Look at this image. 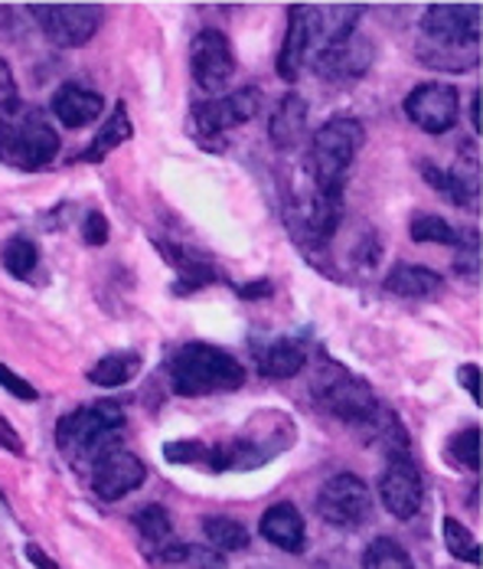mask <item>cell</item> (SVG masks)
Instances as JSON below:
<instances>
[{
    "instance_id": "1",
    "label": "cell",
    "mask_w": 483,
    "mask_h": 569,
    "mask_svg": "<svg viewBox=\"0 0 483 569\" xmlns=\"http://www.w3.org/2000/svg\"><path fill=\"white\" fill-rule=\"evenodd\" d=\"M363 144H366V131H363L360 118L333 114L330 121H323L311 138V148H308L311 190L321 197L343 200L346 177H350V168H353Z\"/></svg>"
},
{
    "instance_id": "2",
    "label": "cell",
    "mask_w": 483,
    "mask_h": 569,
    "mask_svg": "<svg viewBox=\"0 0 483 569\" xmlns=\"http://www.w3.org/2000/svg\"><path fill=\"white\" fill-rule=\"evenodd\" d=\"M59 154V134L47 114L23 99H10L0 109V164L17 171H40Z\"/></svg>"
},
{
    "instance_id": "3",
    "label": "cell",
    "mask_w": 483,
    "mask_h": 569,
    "mask_svg": "<svg viewBox=\"0 0 483 569\" xmlns=\"http://www.w3.org/2000/svg\"><path fill=\"white\" fill-rule=\"evenodd\" d=\"M481 7L474 3H431L422 17V37L429 40L431 62L451 72H464L477 62Z\"/></svg>"
},
{
    "instance_id": "4",
    "label": "cell",
    "mask_w": 483,
    "mask_h": 569,
    "mask_svg": "<svg viewBox=\"0 0 483 569\" xmlns=\"http://www.w3.org/2000/svg\"><path fill=\"white\" fill-rule=\"evenodd\" d=\"M124 429V409L118 402H92L79 406L56 426V446L69 456V461L82 471L92 468L95 458L121 446Z\"/></svg>"
},
{
    "instance_id": "5",
    "label": "cell",
    "mask_w": 483,
    "mask_h": 569,
    "mask_svg": "<svg viewBox=\"0 0 483 569\" xmlns=\"http://www.w3.org/2000/svg\"><path fill=\"white\" fill-rule=\"evenodd\" d=\"M245 383V367L222 347L187 343L170 357V387L177 397H213L232 393Z\"/></svg>"
},
{
    "instance_id": "6",
    "label": "cell",
    "mask_w": 483,
    "mask_h": 569,
    "mask_svg": "<svg viewBox=\"0 0 483 569\" xmlns=\"http://www.w3.org/2000/svg\"><path fill=\"white\" fill-rule=\"evenodd\" d=\"M262 109V92L255 86L207 99L200 106H193L190 112V134L207 148V151H222L225 148V134L239 124H249Z\"/></svg>"
},
{
    "instance_id": "7",
    "label": "cell",
    "mask_w": 483,
    "mask_h": 569,
    "mask_svg": "<svg viewBox=\"0 0 483 569\" xmlns=\"http://www.w3.org/2000/svg\"><path fill=\"white\" fill-rule=\"evenodd\" d=\"M318 399H321V406L330 416H336V419H343L350 426L376 422L379 402L376 393L370 390V383L346 373L336 363H326V373L318 380Z\"/></svg>"
},
{
    "instance_id": "8",
    "label": "cell",
    "mask_w": 483,
    "mask_h": 569,
    "mask_svg": "<svg viewBox=\"0 0 483 569\" xmlns=\"http://www.w3.org/2000/svg\"><path fill=\"white\" fill-rule=\"evenodd\" d=\"M318 513L340 530H356L373 517V491L350 471L333 475L318 495Z\"/></svg>"
},
{
    "instance_id": "9",
    "label": "cell",
    "mask_w": 483,
    "mask_h": 569,
    "mask_svg": "<svg viewBox=\"0 0 483 569\" xmlns=\"http://www.w3.org/2000/svg\"><path fill=\"white\" fill-rule=\"evenodd\" d=\"M30 13L56 47H85L102 27V7L95 3H30Z\"/></svg>"
},
{
    "instance_id": "10",
    "label": "cell",
    "mask_w": 483,
    "mask_h": 569,
    "mask_svg": "<svg viewBox=\"0 0 483 569\" xmlns=\"http://www.w3.org/2000/svg\"><path fill=\"white\" fill-rule=\"evenodd\" d=\"M321 37V7L311 3H291L288 7V33L278 53V76L284 82H298L304 62L311 59V50Z\"/></svg>"
},
{
    "instance_id": "11",
    "label": "cell",
    "mask_w": 483,
    "mask_h": 569,
    "mask_svg": "<svg viewBox=\"0 0 483 569\" xmlns=\"http://www.w3.org/2000/svg\"><path fill=\"white\" fill-rule=\"evenodd\" d=\"M405 114L415 128H422L429 134H444L457 124L461 92L447 82H422L409 92Z\"/></svg>"
},
{
    "instance_id": "12",
    "label": "cell",
    "mask_w": 483,
    "mask_h": 569,
    "mask_svg": "<svg viewBox=\"0 0 483 569\" xmlns=\"http://www.w3.org/2000/svg\"><path fill=\"white\" fill-rule=\"evenodd\" d=\"M190 69H193V79L203 92H222L229 86V79L235 76V53H232V43L222 30H200L197 40H193V50H190Z\"/></svg>"
},
{
    "instance_id": "13",
    "label": "cell",
    "mask_w": 483,
    "mask_h": 569,
    "mask_svg": "<svg viewBox=\"0 0 483 569\" xmlns=\"http://www.w3.org/2000/svg\"><path fill=\"white\" fill-rule=\"evenodd\" d=\"M379 498L385 505V511L399 520H412L419 508H422V498H425V485H422V475H419V465L405 456H389V465L379 478Z\"/></svg>"
},
{
    "instance_id": "14",
    "label": "cell",
    "mask_w": 483,
    "mask_h": 569,
    "mask_svg": "<svg viewBox=\"0 0 483 569\" xmlns=\"http://www.w3.org/2000/svg\"><path fill=\"white\" fill-rule=\"evenodd\" d=\"M85 475H89L92 491L102 501H121L124 495H131L134 488L144 485L148 468H144V461L134 456V452H128L124 446H118V449H111L102 458H95Z\"/></svg>"
},
{
    "instance_id": "15",
    "label": "cell",
    "mask_w": 483,
    "mask_h": 569,
    "mask_svg": "<svg viewBox=\"0 0 483 569\" xmlns=\"http://www.w3.org/2000/svg\"><path fill=\"white\" fill-rule=\"evenodd\" d=\"M262 537L274 543L278 550L284 553H304L308 547V527H304V517L294 505L281 501V505H271L269 511L262 513V523H259Z\"/></svg>"
},
{
    "instance_id": "16",
    "label": "cell",
    "mask_w": 483,
    "mask_h": 569,
    "mask_svg": "<svg viewBox=\"0 0 483 569\" xmlns=\"http://www.w3.org/2000/svg\"><path fill=\"white\" fill-rule=\"evenodd\" d=\"M105 112V99L95 89H85L79 82H66L53 92V114L66 128H85Z\"/></svg>"
},
{
    "instance_id": "17",
    "label": "cell",
    "mask_w": 483,
    "mask_h": 569,
    "mask_svg": "<svg viewBox=\"0 0 483 569\" xmlns=\"http://www.w3.org/2000/svg\"><path fill=\"white\" fill-rule=\"evenodd\" d=\"M304 131H308V102H304L298 92H288V96L278 102V109H274V114H271L269 121L271 144H274L278 151H291V148L301 144Z\"/></svg>"
},
{
    "instance_id": "18",
    "label": "cell",
    "mask_w": 483,
    "mask_h": 569,
    "mask_svg": "<svg viewBox=\"0 0 483 569\" xmlns=\"http://www.w3.org/2000/svg\"><path fill=\"white\" fill-rule=\"evenodd\" d=\"M382 284H385L389 295H399V298H431V295H437L444 288V279L434 269H425V266L399 262V266L389 269Z\"/></svg>"
},
{
    "instance_id": "19",
    "label": "cell",
    "mask_w": 483,
    "mask_h": 569,
    "mask_svg": "<svg viewBox=\"0 0 483 569\" xmlns=\"http://www.w3.org/2000/svg\"><path fill=\"white\" fill-rule=\"evenodd\" d=\"M131 134H134V128H131L128 109H124V102H118V106H114V114H111L105 124H102V131L89 141V148L79 154V161H85V164H99V161H105L114 148H121L124 141H131Z\"/></svg>"
},
{
    "instance_id": "20",
    "label": "cell",
    "mask_w": 483,
    "mask_h": 569,
    "mask_svg": "<svg viewBox=\"0 0 483 569\" xmlns=\"http://www.w3.org/2000/svg\"><path fill=\"white\" fill-rule=\"evenodd\" d=\"M304 367H308V350L298 341H288V338L274 341L269 350L259 357V370H262L265 380H291V377H298Z\"/></svg>"
},
{
    "instance_id": "21",
    "label": "cell",
    "mask_w": 483,
    "mask_h": 569,
    "mask_svg": "<svg viewBox=\"0 0 483 569\" xmlns=\"http://www.w3.org/2000/svg\"><path fill=\"white\" fill-rule=\"evenodd\" d=\"M163 259L180 272V279L190 284L193 291L203 288V284H213L219 279V272L213 269V262L197 252V249H187V246H173V242H161Z\"/></svg>"
},
{
    "instance_id": "22",
    "label": "cell",
    "mask_w": 483,
    "mask_h": 569,
    "mask_svg": "<svg viewBox=\"0 0 483 569\" xmlns=\"http://www.w3.org/2000/svg\"><path fill=\"white\" fill-rule=\"evenodd\" d=\"M141 367H144V360H141L138 350H114V353L99 357L95 367H89V383H95V387H124L141 373Z\"/></svg>"
},
{
    "instance_id": "23",
    "label": "cell",
    "mask_w": 483,
    "mask_h": 569,
    "mask_svg": "<svg viewBox=\"0 0 483 569\" xmlns=\"http://www.w3.org/2000/svg\"><path fill=\"white\" fill-rule=\"evenodd\" d=\"M158 563H170V567H190V569H225V560L207 550V547H190V543H167L158 553H151Z\"/></svg>"
},
{
    "instance_id": "24",
    "label": "cell",
    "mask_w": 483,
    "mask_h": 569,
    "mask_svg": "<svg viewBox=\"0 0 483 569\" xmlns=\"http://www.w3.org/2000/svg\"><path fill=\"white\" fill-rule=\"evenodd\" d=\"M203 533H207V540H210L215 553H235V550L249 547V530L235 517H207Z\"/></svg>"
},
{
    "instance_id": "25",
    "label": "cell",
    "mask_w": 483,
    "mask_h": 569,
    "mask_svg": "<svg viewBox=\"0 0 483 569\" xmlns=\"http://www.w3.org/2000/svg\"><path fill=\"white\" fill-rule=\"evenodd\" d=\"M363 569H415V560L399 540L376 537L363 553Z\"/></svg>"
},
{
    "instance_id": "26",
    "label": "cell",
    "mask_w": 483,
    "mask_h": 569,
    "mask_svg": "<svg viewBox=\"0 0 483 569\" xmlns=\"http://www.w3.org/2000/svg\"><path fill=\"white\" fill-rule=\"evenodd\" d=\"M134 527L141 530L144 543H151L158 550L177 540L173 537V520H170V513L163 511L161 505H148L141 511H134Z\"/></svg>"
},
{
    "instance_id": "27",
    "label": "cell",
    "mask_w": 483,
    "mask_h": 569,
    "mask_svg": "<svg viewBox=\"0 0 483 569\" xmlns=\"http://www.w3.org/2000/svg\"><path fill=\"white\" fill-rule=\"evenodd\" d=\"M0 262H3V269H7L13 279H30L33 269H37V262H40V249H37L30 239L13 236V239L3 246V252H0Z\"/></svg>"
},
{
    "instance_id": "28",
    "label": "cell",
    "mask_w": 483,
    "mask_h": 569,
    "mask_svg": "<svg viewBox=\"0 0 483 569\" xmlns=\"http://www.w3.org/2000/svg\"><path fill=\"white\" fill-rule=\"evenodd\" d=\"M409 236L415 242H434V246H461L464 236L451 227L444 217H434V213H419L409 227Z\"/></svg>"
},
{
    "instance_id": "29",
    "label": "cell",
    "mask_w": 483,
    "mask_h": 569,
    "mask_svg": "<svg viewBox=\"0 0 483 569\" xmlns=\"http://www.w3.org/2000/svg\"><path fill=\"white\" fill-rule=\"evenodd\" d=\"M444 543H447L451 557H457V560H464V563L481 567V560H483L481 543H477V537H474V533H471L457 517H444Z\"/></svg>"
},
{
    "instance_id": "30",
    "label": "cell",
    "mask_w": 483,
    "mask_h": 569,
    "mask_svg": "<svg viewBox=\"0 0 483 569\" xmlns=\"http://www.w3.org/2000/svg\"><path fill=\"white\" fill-rule=\"evenodd\" d=\"M422 177L429 180L434 190H441L451 203H461L467 207L474 200V190L464 183V177L457 171H441L437 164H422Z\"/></svg>"
},
{
    "instance_id": "31",
    "label": "cell",
    "mask_w": 483,
    "mask_h": 569,
    "mask_svg": "<svg viewBox=\"0 0 483 569\" xmlns=\"http://www.w3.org/2000/svg\"><path fill=\"white\" fill-rule=\"evenodd\" d=\"M163 458L173 465H203V461H213V446L200 439H177L163 446Z\"/></svg>"
},
{
    "instance_id": "32",
    "label": "cell",
    "mask_w": 483,
    "mask_h": 569,
    "mask_svg": "<svg viewBox=\"0 0 483 569\" xmlns=\"http://www.w3.org/2000/svg\"><path fill=\"white\" fill-rule=\"evenodd\" d=\"M451 456L467 471H481V429H464L451 439Z\"/></svg>"
},
{
    "instance_id": "33",
    "label": "cell",
    "mask_w": 483,
    "mask_h": 569,
    "mask_svg": "<svg viewBox=\"0 0 483 569\" xmlns=\"http://www.w3.org/2000/svg\"><path fill=\"white\" fill-rule=\"evenodd\" d=\"M0 387H3L10 397L23 399V402H33V399L40 397L33 383H27L20 373H13V370H10V367H3V363H0Z\"/></svg>"
},
{
    "instance_id": "34",
    "label": "cell",
    "mask_w": 483,
    "mask_h": 569,
    "mask_svg": "<svg viewBox=\"0 0 483 569\" xmlns=\"http://www.w3.org/2000/svg\"><path fill=\"white\" fill-rule=\"evenodd\" d=\"M82 236L89 246H105L108 242V220L102 213H89L85 223H82Z\"/></svg>"
},
{
    "instance_id": "35",
    "label": "cell",
    "mask_w": 483,
    "mask_h": 569,
    "mask_svg": "<svg viewBox=\"0 0 483 569\" xmlns=\"http://www.w3.org/2000/svg\"><path fill=\"white\" fill-rule=\"evenodd\" d=\"M457 380H461V387L471 393V399L481 406L483 402V390H481V367L477 363H464L461 370H457Z\"/></svg>"
},
{
    "instance_id": "36",
    "label": "cell",
    "mask_w": 483,
    "mask_h": 569,
    "mask_svg": "<svg viewBox=\"0 0 483 569\" xmlns=\"http://www.w3.org/2000/svg\"><path fill=\"white\" fill-rule=\"evenodd\" d=\"M0 449H7V452H13V456H23V442H20V436H17V429L0 416Z\"/></svg>"
},
{
    "instance_id": "37",
    "label": "cell",
    "mask_w": 483,
    "mask_h": 569,
    "mask_svg": "<svg viewBox=\"0 0 483 569\" xmlns=\"http://www.w3.org/2000/svg\"><path fill=\"white\" fill-rule=\"evenodd\" d=\"M10 99H17V82H13V72H10L7 59L0 57V106L10 102Z\"/></svg>"
},
{
    "instance_id": "38",
    "label": "cell",
    "mask_w": 483,
    "mask_h": 569,
    "mask_svg": "<svg viewBox=\"0 0 483 569\" xmlns=\"http://www.w3.org/2000/svg\"><path fill=\"white\" fill-rule=\"evenodd\" d=\"M239 295H242V298H269L271 282L269 279H259V282L242 284V288H239Z\"/></svg>"
},
{
    "instance_id": "39",
    "label": "cell",
    "mask_w": 483,
    "mask_h": 569,
    "mask_svg": "<svg viewBox=\"0 0 483 569\" xmlns=\"http://www.w3.org/2000/svg\"><path fill=\"white\" fill-rule=\"evenodd\" d=\"M27 560H30V563H33L37 569H56L53 560H50V557H47V553H43L40 547H33V543L27 547Z\"/></svg>"
},
{
    "instance_id": "40",
    "label": "cell",
    "mask_w": 483,
    "mask_h": 569,
    "mask_svg": "<svg viewBox=\"0 0 483 569\" xmlns=\"http://www.w3.org/2000/svg\"><path fill=\"white\" fill-rule=\"evenodd\" d=\"M471 124H474V131H483V92L477 89V96H474V102H471Z\"/></svg>"
}]
</instances>
